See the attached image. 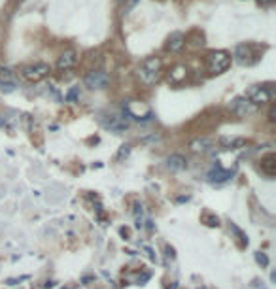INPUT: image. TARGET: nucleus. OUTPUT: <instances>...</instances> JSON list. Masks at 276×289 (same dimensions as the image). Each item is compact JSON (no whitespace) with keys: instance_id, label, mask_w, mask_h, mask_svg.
Wrapping results in <instances>:
<instances>
[{"instance_id":"7ed1b4c3","label":"nucleus","mask_w":276,"mask_h":289,"mask_svg":"<svg viewBox=\"0 0 276 289\" xmlns=\"http://www.w3.org/2000/svg\"><path fill=\"white\" fill-rule=\"evenodd\" d=\"M99 121H101L104 129L114 130V132H123V130L129 129V117L121 114V112H114V110L112 112L110 110L101 112L99 114Z\"/></svg>"},{"instance_id":"0eeeda50","label":"nucleus","mask_w":276,"mask_h":289,"mask_svg":"<svg viewBox=\"0 0 276 289\" xmlns=\"http://www.w3.org/2000/svg\"><path fill=\"white\" fill-rule=\"evenodd\" d=\"M110 83V76L104 70H91L83 78V85L87 89H104Z\"/></svg>"},{"instance_id":"f8f14e48","label":"nucleus","mask_w":276,"mask_h":289,"mask_svg":"<svg viewBox=\"0 0 276 289\" xmlns=\"http://www.w3.org/2000/svg\"><path fill=\"white\" fill-rule=\"evenodd\" d=\"M165 166H167V170H170V172H180V170H183L188 166V159L183 155H180V153H172V155L167 157Z\"/></svg>"},{"instance_id":"f257e3e1","label":"nucleus","mask_w":276,"mask_h":289,"mask_svg":"<svg viewBox=\"0 0 276 289\" xmlns=\"http://www.w3.org/2000/svg\"><path fill=\"white\" fill-rule=\"evenodd\" d=\"M161 68H163V61L159 57H148L144 59L136 70L138 80L144 85H153L157 83L161 78Z\"/></svg>"},{"instance_id":"f03ea898","label":"nucleus","mask_w":276,"mask_h":289,"mask_svg":"<svg viewBox=\"0 0 276 289\" xmlns=\"http://www.w3.org/2000/svg\"><path fill=\"white\" fill-rule=\"evenodd\" d=\"M231 53L229 51H223V50H218V51H210L208 55H206V72L210 74V76H219V74H223L229 70V66H231Z\"/></svg>"},{"instance_id":"9b49d317","label":"nucleus","mask_w":276,"mask_h":289,"mask_svg":"<svg viewBox=\"0 0 276 289\" xmlns=\"http://www.w3.org/2000/svg\"><path fill=\"white\" fill-rule=\"evenodd\" d=\"M78 63V53L74 50H66L65 53H61L57 59V68L59 70H70Z\"/></svg>"},{"instance_id":"f3484780","label":"nucleus","mask_w":276,"mask_h":289,"mask_svg":"<svg viewBox=\"0 0 276 289\" xmlns=\"http://www.w3.org/2000/svg\"><path fill=\"white\" fill-rule=\"evenodd\" d=\"M221 146L227 150H237V148L246 146V140L244 138H221Z\"/></svg>"},{"instance_id":"ddd939ff","label":"nucleus","mask_w":276,"mask_h":289,"mask_svg":"<svg viewBox=\"0 0 276 289\" xmlns=\"http://www.w3.org/2000/svg\"><path fill=\"white\" fill-rule=\"evenodd\" d=\"M188 72L189 70L186 65H176L174 68H170V72H168V83H170V85H180L182 81H186Z\"/></svg>"},{"instance_id":"39448f33","label":"nucleus","mask_w":276,"mask_h":289,"mask_svg":"<svg viewBox=\"0 0 276 289\" xmlns=\"http://www.w3.org/2000/svg\"><path fill=\"white\" fill-rule=\"evenodd\" d=\"M51 72V68L48 63H32V65H27L21 68V76L30 83H36V81H42Z\"/></svg>"},{"instance_id":"9d476101","label":"nucleus","mask_w":276,"mask_h":289,"mask_svg":"<svg viewBox=\"0 0 276 289\" xmlns=\"http://www.w3.org/2000/svg\"><path fill=\"white\" fill-rule=\"evenodd\" d=\"M186 42H188L186 34L176 30V32H172V34L167 38V50L170 51V53H180V51L186 47Z\"/></svg>"},{"instance_id":"6e6552de","label":"nucleus","mask_w":276,"mask_h":289,"mask_svg":"<svg viewBox=\"0 0 276 289\" xmlns=\"http://www.w3.org/2000/svg\"><path fill=\"white\" fill-rule=\"evenodd\" d=\"M248 101L254 102L255 106L259 108L263 104H269L270 99H272V93H270L267 87H261V85H255V87H250L248 89V93L244 94Z\"/></svg>"},{"instance_id":"6ab92c4d","label":"nucleus","mask_w":276,"mask_h":289,"mask_svg":"<svg viewBox=\"0 0 276 289\" xmlns=\"http://www.w3.org/2000/svg\"><path fill=\"white\" fill-rule=\"evenodd\" d=\"M0 78H4V80H12V72L4 68V66H0Z\"/></svg>"},{"instance_id":"2eb2a0df","label":"nucleus","mask_w":276,"mask_h":289,"mask_svg":"<svg viewBox=\"0 0 276 289\" xmlns=\"http://www.w3.org/2000/svg\"><path fill=\"white\" fill-rule=\"evenodd\" d=\"M261 170L267 174L269 178L274 176L276 174V157L274 155H267L265 159H261Z\"/></svg>"},{"instance_id":"412c9836","label":"nucleus","mask_w":276,"mask_h":289,"mask_svg":"<svg viewBox=\"0 0 276 289\" xmlns=\"http://www.w3.org/2000/svg\"><path fill=\"white\" fill-rule=\"evenodd\" d=\"M257 261H259V263H263V265H267V263H269V259H267L265 255H261V253H257Z\"/></svg>"},{"instance_id":"a211bd4d","label":"nucleus","mask_w":276,"mask_h":289,"mask_svg":"<svg viewBox=\"0 0 276 289\" xmlns=\"http://www.w3.org/2000/svg\"><path fill=\"white\" fill-rule=\"evenodd\" d=\"M129 153H131V146H129V144L121 146V150H119V153H117V161H121L123 157H127Z\"/></svg>"},{"instance_id":"20e7f679","label":"nucleus","mask_w":276,"mask_h":289,"mask_svg":"<svg viewBox=\"0 0 276 289\" xmlns=\"http://www.w3.org/2000/svg\"><path fill=\"white\" fill-rule=\"evenodd\" d=\"M123 114L136 121H142V123H148L153 119L152 108L142 101H123Z\"/></svg>"},{"instance_id":"423d86ee","label":"nucleus","mask_w":276,"mask_h":289,"mask_svg":"<svg viewBox=\"0 0 276 289\" xmlns=\"http://www.w3.org/2000/svg\"><path fill=\"white\" fill-rule=\"evenodd\" d=\"M231 112L237 117H250L257 114V106L254 102H250L246 97H237L231 101Z\"/></svg>"},{"instance_id":"aec40b11","label":"nucleus","mask_w":276,"mask_h":289,"mask_svg":"<svg viewBox=\"0 0 276 289\" xmlns=\"http://www.w3.org/2000/svg\"><path fill=\"white\" fill-rule=\"evenodd\" d=\"M257 4H259L261 8H269V6L274 4V0H257Z\"/></svg>"},{"instance_id":"4be33fe9","label":"nucleus","mask_w":276,"mask_h":289,"mask_svg":"<svg viewBox=\"0 0 276 289\" xmlns=\"http://www.w3.org/2000/svg\"><path fill=\"white\" fill-rule=\"evenodd\" d=\"M76 97H78V91H76V89H72V91L68 93V97H66V99H68V101H74Z\"/></svg>"},{"instance_id":"1a4fd4ad","label":"nucleus","mask_w":276,"mask_h":289,"mask_svg":"<svg viewBox=\"0 0 276 289\" xmlns=\"http://www.w3.org/2000/svg\"><path fill=\"white\" fill-rule=\"evenodd\" d=\"M214 138L210 136H197L193 138L191 142H189V150L193 153H206V152H210L212 148H214Z\"/></svg>"},{"instance_id":"4468645a","label":"nucleus","mask_w":276,"mask_h":289,"mask_svg":"<svg viewBox=\"0 0 276 289\" xmlns=\"http://www.w3.org/2000/svg\"><path fill=\"white\" fill-rule=\"evenodd\" d=\"M250 57H252V47L246 43H240L235 50V59L239 61L240 65H250Z\"/></svg>"},{"instance_id":"5701e85b","label":"nucleus","mask_w":276,"mask_h":289,"mask_svg":"<svg viewBox=\"0 0 276 289\" xmlns=\"http://www.w3.org/2000/svg\"><path fill=\"white\" fill-rule=\"evenodd\" d=\"M117 2H119V4H123V2H125V0H117Z\"/></svg>"},{"instance_id":"dca6fc26","label":"nucleus","mask_w":276,"mask_h":289,"mask_svg":"<svg viewBox=\"0 0 276 289\" xmlns=\"http://www.w3.org/2000/svg\"><path fill=\"white\" fill-rule=\"evenodd\" d=\"M233 176V172L231 170H223V168H214L210 174H208V180L210 181H225V180H229Z\"/></svg>"}]
</instances>
